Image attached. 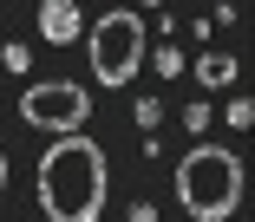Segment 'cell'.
I'll return each instance as SVG.
<instances>
[{
  "instance_id": "15",
  "label": "cell",
  "mask_w": 255,
  "mask_h": 222,
  "mask_svg": "<svg viewBox=\"0 0 255 222\" xmlns=\"http://www.w3.org/2000/svg\"><path fill=\"white\" fill-rule=\"evenodd\" d=\"M216 7H223V0H216Z\"/></svg>"
},
{
  "instance_id": "1",
  "label": "cell",
  "mask_w": 255,
  "mask_h": 222,
  "mask_svg": "<svg viewBox=\"0 0 255 222\" xmlns=\"http://www.w3.org/2000/svg\"><path fill=\"white\" fill-rule=\"evenodd\" d=\"M105 190H112L105 144H92L85 131H59L53 150H39L33 196H39L46 222H98L105 216Z\"/></svg>"
},
{
  "instance_id": "6",
  "label": "cell",
  "mask_w": 255,
  "mask_h": 222,
  "mask_svg": "<svg viewBox=\"0 0 255 222\" xmlns=\"http://www.w3.org/2000/svg\"><path fill=\"white\" fill-rule=\"evenodd\" d=\"M190 72H196L203 92H223V85H236V52H203Z\"/></svg>"
},
{
  "instance_id": "11",
  "label": "cell",
  "mask_w": 255,
  "mask_h": 222,
  "mask_svg": "<svg viewBox=\"0 0 255 222\" xmlns=\"http://www.w3.org/2000/svg\"><path fill=\"white\" fill-rule=\"evenodd\" d=\"M229 124H236V131L255 124V105H249V98H229Z\"/></svg>"
},
{
  "instance_id": "13",
  "label": "cell",
  "mask_w": 255,
  "mask_h": 222,
  "mask_svg": "<svg viewBox=\"0 0 255 222\" xmlns=\"http://www.w3.org/2000/svg\"><path fill=\"white\" fill-rule=\"evenodd\" d=\"M0 196H7V150H0Z\"/></svg>"
},
{
  "instance_id": "12",
  "label": "cell",
  "mask_w": 255,
  "mask_h": 222,
  "mask_svg": "<svg viewBox=\"0 0 255 222\" xmlns=\"http://www.w3.org/2000/svg\"><path fill=\"white\" fill-rule=\"evenodd\" d=\"M131 222H157V209H150V203H131Z\"/></svg>"
},
{
  "instance_id": "8",
  "label": "cell",
  "mask_w": 255,
  "mask_h": 222,
  "mask_svg": "<svg viewBox=\"0 0 255 222\" xmlns=\"http://www.w3.org/2000/svg\"><path fill=\"white\" fill-rule=\"evenodd\" d=\"M0 66H7V72H26L33 66V46H0Z\"/></svg>"
},
{
  "instance_id": "14",
  "label": "cell",
  "mask_w": 255,
  "mask_h": 222,
  "mask_svg": "<svg viewBox=\"0 0 255 222\" xmlns=\"http://www.w3.org/2000/svg\"><path fill=\"white\" fill-rule=\"evenodd\" d=\"M137 7H157V13H164V0H137Z\"/></svg>"
},
{
  "instance_id": "7",
  "label": "cell",
  "mask_w": 255,
  "mask_h": 222,
  "mask_svg": "<svg viewBox=\"0 0 255 222\" xmlns=\"http://www.w3.org/2000/svg\"><path fill=\"white\" fill-rule=\"evenodd\" d=\"M183 66H190V59H183L177 46H157V79H183Z\"/></svg>"
},
{
  "instance_id": "2",
  "label": "cell",
  "mask_w": 255,
  "mask_h": 222,
  "mask_svg": "<svg viewBox=\"0 0 255 222\" xmlns=\"http://www.w3.org/2000/svg\"><path fill=\"white\" fill-rule=\"evenodd\" d=\"M177 203L190 209V222H229L242 203V157L223 144H196L177 163Z\"/></svg>"
},
{
  "instance_id": "10",
  "label": "cell",
  "mask_w": 255,
  "mask_h": 222,
  "mask_svg": "<svg viewBox=\"0 0 255 222\" xmlns=\"http://www.w3.org/2000/svg\"><path fill=\"white\" fill-rule=\"evenodd\" d=\"M183 124H190V131H196V137H203V131H210V98H196V105H190V111H183Z\"/></svg>"
},
{
  "instance_id": "9",
  "label": "cell",
  "mask_w": 255,
  "mask_h": 222,
  "mask_svg": "<svg viewBox=\"0 0 255 222\" xmlns=\"http://www.w3.org/2000/svg\"><path fill=\"white\" fill-rule=\"evenodd\" d=\"M131 118H137L144 131H157V118H164V111H157V98H137V105H131Z\"/></svg>"
},
{
  "instance_id": "3",
  "label": "cell",
  "mask_w": 255,
  "mask_h": 222,
  "mask_svg": "<svg viewBox=\"0 0 255 222\" xmlns=\"http://www.w3.org/2000/svg\"><path fill=\"white\" fill-rule=\"evenodd\" d=\"M92 79L98 85H131L144 66V20L137 13H105L92 26Z\"/></svg>"
},
{
  "instance_id": "5",
  "label": "cell",
  "mask_w": 255,
  "mask_h": 222,
  "mask_svg": "<svg viewBox=\"0 0 255 222\" xmlns=\"http://www.w3.org/2000/svg\"><path fill=\"white\" fill-rule=\"evenodd\" d=\"M79 33H85L79 0H39V39H46V46H72Z\"/></svg>"
},
{
  "instance_id": "4",
  "label": "cell",
  "mask_w": 255,
  "mask_h": 222,
  "mask_svg": "<svg viewBox=\"0 0 255 222\" xmlns=\"http://www.w3.org/2000/svg\"><path fill=\"white\" fill-rule=\"evenodd\" d=\"M20 118L33 124V131H85V118H92V98H85V85H72V79H39V85H26L20 92Z\"/></svg>"
}]
</instances>
